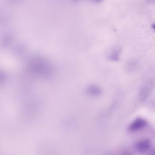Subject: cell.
<instances>
[{"label":"cell","mask_w":155,"mask_h":155,"mask_svg":"<svg viewBox=\"0 0 155 155\" xmlns=\"http://www.w3.org/2000/svg\"><path fill=\"white\" fill-rule=\"evenodd\" d=\"M147 123L145 119L138 118L135 120L129 127L130 132H136L140 131L146 127Z\"/></svg>","instance_id":"6da1fadb"},{"label":"cell","mask_w":155,"mask_h":155,"mask_svg":"<svg viewBox=\"0 0 155 155\" xmlns=\"http://www.w3.org/2000/svg\"><path fill=\"white\" fill-rule=\"evenodd\" d=\"M151 142L148 139H142L136 143L135 149L138 153H145L147 152L151 147Z\"/></svg>","instance_id":"7a4b0ae2"},{"label":"cell","mask_w":155,"mask_h":155,"mask_svg":"<svg viewBox=\"0 0 155 155\" xmlns=\"http://www.w3.org/2000/svg\"><path fill=\"white\" fill-rule=\"evenodd\" d=\"M149 155H155V150L151 151V153L149 154Z\"/></svg>","instance_id":"3957f363"},{"label":"cell","mask_w":155,"mask_h":155,"mask_svg":"<svg viewBox=\"0 0 155 155\" xmlns=\"http://www.w3.org/2000/svg\"><path fill=\"white\" fill-rule=\"evenodd\" d=\"M148 2H155V0H147Z\"/></svg>","instance_id":"277c9868"},{"label":"cell","mask_w":155,"mask_h":155,"mask_svg":"<svg viewBox=\"0 0 155 155\" xmlns=\"http://www.w3.org/2000/svg\"><path fill=\"white\" fill-rule=\"evenodd\" d=\"M152 27H153V29L155 31V23L153 25V26H152Z\"/></svg>","instance_id":"5b68a950"}]
</instances>
